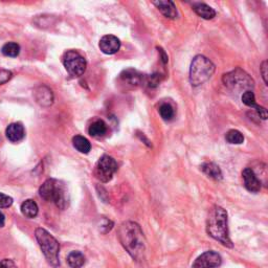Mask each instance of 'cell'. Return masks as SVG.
I'll return each instance as SVG.
<instances>
[{
    "instance_id": "obj_1",
    "label": "cell",
    "mask_w": 268,
    "mask_h": 268,
    "mask_svg": "<svg viewBox=\"0 0 268 268\" xmlns=\"http://www.w3.org/2000/svg\"><path fill=\"white\" fill-rule=\"evenodd\" d=\"M119 239L122 246L135 261L145 259L146 240L141 226L132 221H126L119 228Z\"/></svg>"
},
{
    "instance_id": "obj_2",
    "label": "cell",
    "mask_w": 268,
    "mask_h": 268,
    "mask_svg": "<svg viewBox=\"0 0 268 268\" xmlns=\"http://www.w3.org/2000/svg\"><path fill=\"white\" fill-rule=\"evenodd\" d=\"M206 232L224 246L233 247L227 226V212L221 206L215 205L210 210L206 219Z\"/></svg>"
},
{
    "instance_id": "obj_3",
    "label": "cell",
    "mask_w": 268,
    "mask_h": 268,
    "mask_svg": "<svg viewBox=\"0 0 268 268\" xmlns=\"http://www.w3.org/2000/svg\"><path fill=\"white\" fill-rule=\"evenodd\" d=\"M40 196L47 201H52L59 209L67 206V190L64 183L57 179H48L39 190Z\"/></svg>"
},
{
    "instance_id": "obj_4",
    "label": "cell",
    "mask_w": 268,
    "mask_h": 268,
    "mask_svg": "<svg viewBox=\"0 0 268 268\" xmlns=\"http://www.w3.org/2000/svg\"><path fill=\"white\" fill-rule=\"evenodd\" d=\"M215 73V65L204 56H196L190 68V82L192 86H200L208 82Z\"/></svg>"
},
{
    "instance_id": "obj_5",
    "label": "cell",
    "mask_w": 268,
    "mask_h": 268,
    "mask_svg": "<svg viewBox=\"0 0 268 268\" xmlns=\"http://www.w3.org/2000/svg\"><path fill=\"white\" fill-rule=\"evenodd\" d=\"M36 239L39 243V246L43 252V255L47 258L48 262L52 266L57 268L60 265L59 260V250L60 246L59 243L56 240L55 237L50 235L47 229L44 228H37L36 232Z\"/></svg>"
},
{
    "instance_id": "obj_6",
    "label": "cell",
    "mask_w": 268,
    "mask_h": 268,
    "mask_svg": "<svg viewBox=\"0 0 268 268\" xmlns=\"http://www.w3.org/2000/svg\"><path fill=\"white\" fill-rule=\"evenodd\" d=\"M224 85L235 91H252L255 86V82L249 74L245 73L240 68H236L235 71L227 73L222 78Z\"/></svg>"
},
{
    "instance_id": "obj_7",
    "label": "cell",
    "mask_w": 268,
    "mask_h": 268,
    "mask_svg": "<svg viewBox=\"0 0 268 268\" xmlns=\"http://www.w3.org/2000/svg\"><path fill=\"white\" fill-rule=\"evenodd\" d=\"M63 65L67 73L73 76H80L86 71V60L78 51H66L63 56Z\"/></svg>"
},
{
    "instance_id": "obj_8",
    "label": "cell",
    "mask_w": 268,
    "mask_h": 268,
    "mask_svg": "<svg viewBox=\"0 0 268 268\" xmlns=\"http://www.w3.org/2000/svg\"><path fill=\"white\" fill-rule=\"evenodd\" d=\"M118 170L116 159L109 155H103L98 159L95 169V176L101 182H108L112 179L114 173Z\"/></svg>"
},
{
    "instance_id": "obj_9",
    "label": "cell",
    "mask_w": 268,
    "mask_h": 268,
    "mask_svg": "<svg viewBox=\"0 0 268 268\" xmlns=\"http://www.w3.org/2000/svg\"><path fill=\"white\" fill-rule=\"evenodd\" d=\"M222 259L216 251H206L199 256L192 265V268H217L221 265Z\"/></svg>"
},
{
    "instance_id": "obj_10",
    "label": "cell",
    "mask_w": 268,
    "mask_h": 268,
    "mask_svg": "<svg viewBox=\"0 0 268 268\" xmlns=\"http://www.w3.org/2000/svg\"><path fill=\"white\" fill-rule=\"evenodd\" d=\"M99 49H101L106 55H114L120 50L121 41L116 36L106 35L101 40H99Z\"/></svg>"
},
{
    "instance_id": "obj_11",
    "label": "cell",
    "mask_w": 268,
    "mask_h": 268,
    "mask_svg": "<svg viewBox=\"0 0 268 268\" xmlns=\"http://www.w3.org/2000/svg\"><path fill=\"white\" fill-rule=\"evenodd\" d=\"M242 177L244 180V187L251 193H258L261 190V181H260L255 174L254 170L246 168L242 172Z\"/></svg>"
},
{
    "instance_id": "obj_12",
    "label": "cell",
    "mask_w": 268,
    "mask_h": 268,
    "mask_svg": "<svg viewBox=\"0 0 268 268\" xmlns=\"http://www.w3.org/2000/svg\"><path fill=\"white\" fill-rule=\"evenodd\" d=\"M5 134L7 140L12 143H19L24 139L25 130L21 122H13L7 126L5 130Z\"/></svg>"
},
{
    "instance_id": "obj_13",
    "label": "cell",
    "mask_w": 268,
    "mask_h": 268,
    "mask_svg": "<svg viewBox=\"0 0 268 268\" xmlns=\"http://www.w3.org/2000/svg\"><path fill=\"white\" fill-rule=\"evenodd\" d=\"M242 102L248 106V107H254V108L257 110L259 117L266 120L267 119V111L264 108V107L257 105L256 103V97H255V94L252 93V91H245V93L242 95Z\"/></svg>"
},
{
    "instance_id": "obj_14",
    "label": "cell",
    "mask_w": 268,
    "mask_h": 268,
    "mask_svg": "<svg viewBox=\"0 0 268 268\" xmlns=\"http://www.w3.org/2000/svg\"><path fill=\"white\" fill-rule=\"evenodd\" d=\"M158 11L162 13L164 16L170 19H175L177 17V10H176L175 3L173 1H163V0H159V1H153Z\"/></svg>"
},
{
    "instance_id": "obj_15",
    "label": "cell",
    "mask_w": 268,
    "mask_h": 268,
    "mask_svg": "<svg viewBox=\"0 0 268 268\" xmlns=\"http://www.w3.org/2000/svg\"><path fill=\"white\" fill-rule=\"evenodd\" d=\"M35 97L37 103L43 107H49L53 102V96L51 90L47 86H41L38 88L36 90Z\"/></svg>"
},
{
    "instance_id": "obj_16",
    "label": "cell",
    "mask_w": 268,
    "mask_h": 268,
    "mask_svg": "<svg viewBox=\"0 0 268 268\" xmlns=\"http://www.w3.org/2000/svg\"><path fill=\"white\" fill-rule=\"evenodd\" d=\"M193 10L199 17H201L205 20H211L216 16L215 10L205 3H200V2L195 3L193 5Z\"/></svg>"
},
{
    "instance_id": "obj_17",
    "label": "cell",
    "mask_w": 268,
    "mask_h": 268,
    "mask_svg": "<svg viewBox=\"0 0 268 268\" xmlns=\"http://www.w3.org/2000/svg\"><path fill=\"white\" fill-rule=\"evenodd\" d=\"M38 211H39V209H38V205L33 199H27V200L21 204V213L26 218H35L38 215Z\"/></svg>"
},
{
    "instance_id": "obj_18",
    "label": "cell",
    "mask_w": 268,
    "mask_h": 268,
    "mask_svg": "<svg viewBox=\"0 0 268 268\" xmlns=\"http://www.w3.org/2000/svg\"><path fill=\"white\" fill-rule=\"evenodd\" d=\"M201 170L205 175H208L209 177L215 179V180H221L222 179V172L220 168L214 163H204L201 166Z\"/></svg>"
},
{
    "instance_id": "obj_19",
    "label": "cell",
    "mask_w": 268,
    "mask_h": 268,
    "mask_svg": "<svg viewBox=\"0 0 268 268\" xmlns=\"http://www.w3.org/2000/svg\"><path fill=\"white\" fill-rule=\"evenodd\" d=\"M73 147L78 150L80 153H84V154H87L91 149V145L89 141L82 135H75L73 139Z\"/></svg>"
},
{
    "instance_id": "obj_20",
    "label": "cell",
    "mask_w": 268,
    "mask_h": 268,
    "mask_svg": "<svg viewBox=\"0 0 268 268\" xmlns=\"http://www.w3.org/2000/svg\"><path fill=\"white\" fill-rule=\"evenodd\" d=\"M88 132L91 136L94 137H102L107 132V125L105 124L104 121L97 120L89 126Z\"/></svg>"
},
{
    "instance_id": "obj_21",
    "label": "cell",
    "mask_w": 268,
    "mask_h": 268,
    "mask_svg": "<svg viewBox=\"0 0 268 268\" xmlns=\"http://www.w3.org/2000/svg\"><path fill=\"white\" fill-rule=\"evenodd\" d=\"M67 263L72 268H81L85 264V256L81 251H72L67 257Z\"/></svg>"
},
{
    "instance_id": "obj_22",
    "label": "cell",
    "mask_w": 268,
    "mask_h": 268,
    "mask_svg": "<svg viewBox=\"0 0 268 268\" xmlns=\"http://www.w3.org/2000/svg\"><path fill=\"white\" fill-rule=\"evenodd\" d=\"M121 78L128 83L129 85H139L142 81L141 74L133 70L125 71L121 74Z\"/></svg>"
},
{
    "instance_id": "obj_23",
    "label": "cell",
    "mask_w": 268,
    "mask_h": 268,
    "mask_svg": "<svg viewBox=\"0 0 268 268\" xmlns=\"http://www.w3.org/2000/svg\"><path fill=\"white\" fill-rule=\"evenodd\" d=\"M1 52L5 57H11V58H15L19 55L20 52V47L19 44L15 43V42H9L4 44L2 47Z\"/></svg>"
},
{
    "instance_id": "obj_24",
    "label": "cell",
    "mask_w": 268,
    "mask_h": 268,
    "mask_svg": "<svg viewBox=\"0 0 268 268\" xmlns=\"http://www.w3.org/2000/svg\"><path fill=\"white\" fill-rule=\"evenodd\" d=\"M225 140L229 144L241 145L244 142V136L238 130H229L225 134Z\"/></svg>"
},
{
    "instance_id": "obj_25",
    "label": "cell",
    "mask_w": 268,
    "mask_h": 268,
    "mask_svg": "<svg viewBox=\"0 0 268 268\" xmlns=\"http://www.w3.org/2000/svg\"><path fill=\"white\" fill-rule=\"evenodd\" d=\"M159 114L165 121H171L174 118V109L170 104H163L159 107Z\"/></svg>"
},
{
    "instance_id": "obj_26",
    "label": "cell",
    "mask_w": 268,
    "mask_h": 268,
    "mask_svg": "<svg viewBox=\"0 0 268 268\" xmlns=\"http://www.w3.org/2000/svg\"><path fill=\"white\" fill-rule=\"evenodd\" d=\"M13 204V198L9 195H5L3 193H0V209L10 208Z\"/></svg>"
},
{
    "instance_id": "obj_27",
    "label": "cell",
    "mask_w": 268,
    "mask_h": 268,
    "mask_svg": "<svg viewBox=\"0 0 268 268\" xmlns=\"http://www.w3.org/2000/svg\"><path fill=\"white\" fill-rule=\"evenodd\" d=\"M13 76L12 72L5 71V70H0V85H3L6 82H9Z\"/></svg>"
},
{
    "instance_id": "obj_28",
    "label": "cell",
    "mask_w": 268,
    "mask_h": 268,
    "mask_svg": "<svg viewBox=\"0 0 268 268\" xmlns=\"http://www.w3.org/2000/svg\"><path fill=\"white\" fill-rule=\"evenodd\" d=\"M0 268H16V266H15L11 260L4 259L2 261H0Z\"/></svg>"
},
{
    "instance_id": "obj_29",
    "label": "cell",
    "mask_w": 268,
    "mask_h": 268,
    "mask_svg": "<svg viewBox=\"0 0 268 268\" xmlns=\"http://www.w3.org/2000/svg\"><path fill=\"white\" fill-rule=\"evenodd\" d=\"M261 73H262V76H263V79H264V82L267 84L268 81H267V62H266V61H264V62L262 63Z\"/></svg>"
},
{
    "instance_id": "obj_30",
    "label": "cell",
    "mask_w": 268,
    "mask_h": 268,
    "mask_svg": "<svg viewBox=\"0 0 268 268\" xmlns=\"http://www.w3.org/2000/svg\"><path fill=\"white\" fill-rule=\"evenodd\" d=\"M4 222H5V217L2 213H0V227L4 226Z\"/></svg>"
}]
</instances>
